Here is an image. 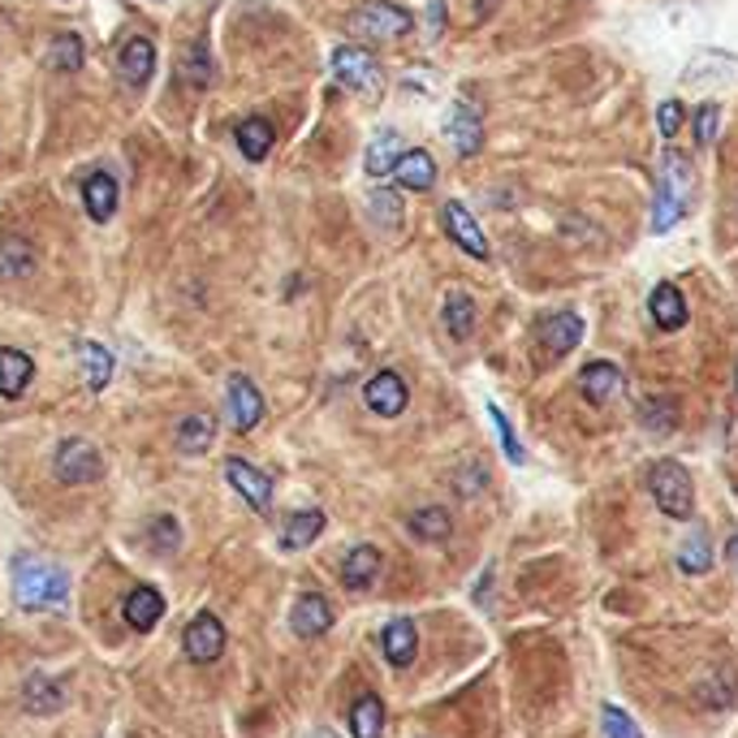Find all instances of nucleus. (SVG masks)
<instances>
[{
  "instance_id": "nucleus-1",
  "label": "nucleus",
  "mask_w": 738,
  "mask_h": 738,
  "mask_svg": "<svg viewBox=\"0 0 738 738\" xmlns=\"http://www.w3.org/2000/svg\"><path fill=\"white\" fill-rule=\"evenodd\" d=\"M13 600L31 613L35 609H66L70 604V575L48 557L22 553L13 562Z\"/></svg>"
},
{
  "instance_id": "nucleus-2",
  "label": "nucleus",
  "mask_w": 738,
  "mask_h": 738,
  "mask_svg": "<svg viewBox=\"0 0 738 738\" xmlns=\"http://www.w3.org/2000/svg\"><path fill=\"white\" fill-rule=\"evenodd\" d=\"M691 195H695V164H691V155H682V151H665L653 229L665 233V229H673V224L682 221V217H687V208H691Z\"/></svg>"
},
{
  "instance_id": "nucleus-3",
  "label": "nucleus",
  "mask_w": 738,
  "mask_h": 738,
  "mask_svg": "<svg viewBox=\"0 0 738 738\" xmlns=\"http://www.w3.org/2000/svg\"><path fill=\"white\" fill-rule=\"evenodd\" d=\"M648 493L661 506V515L669 518H691V510H695V484H691L682 462H669V458L657 462L648 471Z\"/></svg>"
},
{
  "instance_id": "nucleus-4",
  "label": "nucleus",
  "mask_w": 738,
  "mask_h": 738,
  "mask_svg": "<svg viewBox=\"0 0 738 738\" xmlns=\"http://www.w3.org/2000/svg\"><path fill=\"white\" fill-rule=\"evenodd\" d=\"M346 26H350V35H359V39H397V35H406V31L415 26V18H411V9H402V4L368 0L364 9L350 13Z\"/></svg>"
},
{
  "instance_id": "nucleus-5",
  "label": "nucleus",
  "mask_w": 738,
  "mask_h": 738,
  "mask_svg": "<svg viewBox=\"0 0 738 738\" xmlns=\"http://www.w3.org/2000/svg\"><path fill=\"white\" fill-rule=\"evenodd\" d=\"M53 471L61 484H95L104 475V458L91 441H61L57 445V458H53Z\"/></svg>"
},
{
  "instance_id": "nucleus-6",
  "label": "nucleus",
  "mask_w": 738,
  "mask_h": 738,
  "mask_svg": "<svg viewBox=\"0 0 738 738\" xmlns=\"http://www.w3.org/2000/svg\"><path fill=\"white\" fill-rule=\"evenodd\" d=\"M333 78L342 87H350V91H364V95L380 91V66H376V57H371L368 48H359V44H342L333 53Z\"/></svg>"
},
{
  "instance_id": "nucleus-7",
  "label": "nucleus",
  "mask_w": 738,
  "mask_h": 738,
  "mask_svg": "<svg viewBox=\"0 0 738 738\" xmlns=\"http://www.w3.org/2000/svg\"><path fill=\"white\" fill-rule=\"evenodd\" d=\"M535 337L544 346V359H566L584 342V320L575 311H553L535 324Z\"/></svg>"
},
{
  "instance_id": "nucleus-8",
  "label": "nucleus",
  "mask_w": 738,
  "mask_h": 738,
  "mask_svg": "<svg viewBox=\"0 0 738 738\" xmlns=\"http://www.w3.org/2000/svg\"><path fill=\"white\" fill-rule=\"evenodd\" d=\"M224 480L233 484V493H238L255 515H268V506H273V480H268L260 466H251V462H242V458H229V462H224Z\"/></svg>"
},
{
  "instance_id": "nucleus-9",
  "label": "nucleus",
  "mask_w": 738,
  "mask_h": 738,
  "mask_svg": "<svg viewBox=\"0 0 738 738\" xmlns=\"http://www.w3.org/2000/svg\"><path fill=\"white\" fill-rule=\"evenodd\" d=\"M182 644H186V657L195 665H212L217 657L224 653V626L217 613H195V622L186 626V635H182Z\"/></svg>"
},
{
  "instance_id": "nucleus-10",
  "label": "nucleus",
  "mask_w": 738,
  "mask_h": 738,
  "mask_svg": "<svg viewBox=\"0 0 738 738\" xmlns=\"http://www.w3.org/2000/svg\"><path fill=\"white\" fill-rule=\"evenodd\" d=\"M364 402H368L371 415L397 419L406 411V402H411V389H406V380L397 371H376L368 380V389H364Z\"/></svg>"
},
{
  "instance_id": "nucleus-11",
  "label": "nucleus",
  "mask_w": 738,
  "mask_h": 738,
  "mask_svg": "<svg viewBox=\"0 0 738 738\" xmlns=\"http://www.w3.org/2000/svg\"><path fill=\"white\" fill-rule=\"evenodd\" d=\"M224 406H229V424H233L238 433H251V428H260V419H264V397H260V389H255L246 376H229Z\"/></svg>"
},
{
  "instance_id": "nucleus-12",
  "label": "nucleus",
  "mask_w": 738,
  "mask_h": 738,
  "mask_svg": "<svg viewBox=\"0 0 738 738\" xmlns=\"http://www.w3.org/2000/svg\"><path fill=\"white\" fill-rule=\"evenodd\" d=\"M445 139H449V148L458 151V155H475V151L484 148V122H480V113H475L466 100H458V104L449 108V117H445Z\"/></svg>"
},
{
  "instance_id": "nucleus-13",
  "label": "nucleus",
  "mask_w": 738,
  "mask_h": 738,
  "mask_svg": "<svg viewBox=\"0 0 738 738\" xmlns=\"http://www.w3.org/2000/svg\"><path fill=\"white\" fill-rule=\"evenodd\" d=\"M445 229H449V238L466 251V255H475V260H488V238H484V229L475 224V217L466 212V204H458V199H449L445 204Z\"/></svg>"
},
{
  "instance_id": "nucleus-14",
  "label": "nucleus",
  "mask_w": 738,
  "mask_h": 738,
  "mask_svg": "<svg viewBox=\"0 0 738 738\" xmlns=\"http://www.w3.org/2000/svg\"><path fill=\"white\" fill-rule=\"evenodd\" d=\"M290 626H295L298 639H320V635H328V626H333V604H328L324 596H315V591L298 596V604L290 609Z\"/></svg>"
},
{
  "instance_id": "nucleus-15",
  "label": "nucleus",
  "mask_w": 738,
  "mask_h": 738,
  "mask_svg": "<svg viewBox=\"0 0 738 738\" xmlns=\"http://www.w3.org/2000/svg\"><path fill=\"white\" fill-rule=\"evenodd\" d=\"M117 70H122V82H126V87H143V82H148L151 70H155V44H151L148 35H135V39L122 44Z\"/></svg>"
},
{
  "instance_id": "nucleus-16",
  "label": "nucleus",
  "mask_w": 738,
  "mask_h": 738,
  "mask_svg": "<svg viewBox=\"0 0 738 738\" xmlns=\"http://www.w3.org/2000/svg\"><path fill=\"white\" fill-rule=\"evenodd\" d=\"M380 648H384V657L393 669H406V665L415 661V653H419V631H415V622L411 618H393L384 631H380Z\"/></svg>"
},
{
  "instance_id": "nucleus-17",
  "label": "nucleus",
  "mask_w": 738,
  "mask_h": 738,
  "mask_svg": "<svg viewBox=\"0 0 738 738\" xmlns=\"http://www.w3.org/2000/svg\"><path fill=\"white\" fill-rule=\"evenodd\" d=\"M22 708H26V713H39V717L61 713V708H66V691H61V682H57V678H48V673H31V678L22 682Z\"/></svg>"
},
{
  "instance_id": "nucleus-18",
  "label": "nucleus",
  "mask_w": 738,
  "mask_h": 738,
  "mask_svg": "<svg viewBox=\"0 0 738 738\" xmlns=\"http://www.w3.org/2000/svg\"><path fill=\"white\" fill-rule=\"evenodd\" d=\"M579 393L588 397L591 406L613 402V397L622 393V371H618V364H604V359L588 364V368L579 371Z\"/></svg>"
},
{
  "instance_id": "nucleus-19",
  "label": "nucleus",
  "mask_w": 738,
  "mask_h": 738,
  "mask_svg": "<svg viewBox=\"0 0 738 738\" xmlns=\"http://www.w3.org/2000/svg\"><path fill=\"white\" fill-rule=\"evenodd\" d=\"M393 177H397V186H406V191H433L437 186V160L428 155L424 148L415 151H402L397 155V164H393Z\"/></svg>"
},
{
  "instance_id": "nucleus-20",
  "label": "nucleus",
  "mask_w": 738,
  "mask_h": 738,
  "mask_svg": "<svg viewBox=\"0 0 738 738\" xmlns=\"http://www.w3.org/2000/svg\"><path fill=\"white\" fill-rule=\"evenodd\" d=\"M648 311H653V324H657L661 333H678V328L687 324V298H682V290H678L673 281H661V286L653 290Z\"/></svg>"
},
{
  "instance_id": "nucleus-21",
  "label": "nucleus",
  "mask_w": 738,
  "mask_h": 738,
  "mask_svg": "<svg viewBox=\"0 0 738 738\" xmlns=\"http://www.w3.org/2000/svg\"><path fill=\"white\" fill-rule=\"evenodd\" d=\"M376 579H380V549L355 544V549L346 553V562H342V584H346V591H368Z\"/></svg>"
},
{
  "instance_id": "nucleus-22",
  "label": "nucleus",
  "mask_w": 738,
  "mask_h": 738,
  "mask_svg": "<svg viewBox=\"0 0 738 738\" xmlns=\"http://www.w3.org/2000/svg\"><path fill=\"white\" fill-rule=\"evenodd\" d=\"M82 208H87V217L91 221H108L113 212H117V177L113 173H91L87 182H82Z\"/></svg>"
},
{
  "instance_id": "nucleus-23",
  "label": "nucleus",
  "mask_w": 738,
  "mask_h": 738,
  "mask_svg": "<svg viewBox=\"0 0 738 738\" xmlns=\"http://www.w3.org/2000/svg\"><path fill=\"white\" fill-rule=\"evenodd\" d=\"M35 380V364H31V355L26 350H13V346H4L0 350V397H22L26 393V384Z\"/></svg>"
},
{
  "instance_id": "nucleus-24",
  "label": "nucleus",
  "mask_w": 738,
  "mask_h": 738,
  "mask_svg": "<svg viewBox=\"0 0 738 738\" xmlns=\"http://www.w3.org/2000/svg\"><path fill=\"white\" fill-rule=\"evenodd\" d=\"M122 613H126V622H130L135 631H151V626L164 618V596L155 588H148V584H139V588L126 596Z\"/></svg>"
},
{
  "instance_id": "nucleus-25",
  "label": "nucleus",
  "mask_w": 738,
  "mask_h": 738,
  "mask_svg": "<svg viewBox=\"0 0 738 738\" xmlns=\"http://www.w3.org/2000/svg\"><path fill=\"white\" fill-rule=\"evenodd\" d=\"M78 364H82V380H87L91 393H104V389H108V380H113V355H108V346H100V342H78Z\"/></svg>"
},
{
  "instance_id": "nucleus-26",
  "label": "nucleus",
  "mask_w": 738,
  "mask_h": 738,
  "mask_svg": "<svg viewBox=\"0 0 738 738\" xmlns=\"http://www.w3.org/2000/svg\"><path fill=\"white\" fill-rule=\"evenodd\" d=\"M233 139H238V151L251 160V164H260L273 143H277V130H273V122H264V117H246L238 130H233Z\"/></svg>"
},
{
  "instance_id": "nucleus-27",
  "label": "nucleus",
  "mask_w": 738,
  "mask_h": 738,
  "mask_svg": "<svg viewBox=\"0 0 738 738\" xmlns=\"http://www.w3.org/2000/svg\"><path fill=\"white\" fill-rule=\"evenodd\" d=\"M31 268H35V246L26 238H18V233L0 238V277L4 281H22V277H31Z\"/></svg>"
},
{
  "instance_id": "nucleus-28",
  "label": "nucleus",
  "mask_w": 738,
  "mask_h": 738,
  "mask_svg": "<svg viewBox=\"0 0 738 738\" xmlns=\"http://www.w3.org/2000/svg\"><path fill=\"white\" fill-rule=\"evenodd\" d=\"M212 441H217L212 415H186V419L177 424V433H173V445H177L182 453H208Z\"/></svg>"
},
{
  "instance_id": "nucleus-29",
  "label": "nucleus",
  "mask_w": 738,
  "mask_h": 738,
  "mask_svg": "<svg viewBox=\"0 0 738 738\" xmlns=\"http://www.w3.org/2000/svg\"><path fill=\"white\" fill-rule=\"evenodd\" d=\"M397 155H402V135H397V130H380V135L368 143L364 169H368L371 177H389L393 164H397Z\"/></svg>"
},
{
  "instance_id": "nucleus-30",
  "label": "nucleus",
  "mask_w": 738,
  "mask_h": 738,
  "mask_svg": "<svg viewBox=\"0 0 738 738\" xmlns=\"http://www.w3.org/2000/svg\"><path fill=\"white\" fill-rule=\"evenodd\" d=\"M445 328H449L453 342L471 337V328H475V302H471L466 290H449L445 295Z\"/></svg>"
},
{
  "instance_id": "nucleus-31",
  "label": "nucleus",
  "mask_w": 738,
  "mask_h": 738,
  "mask_svg": "<svg viewBox=\"0 0 738 738\" xmlns=\"http://www.w3.org/2000/svg\"><path fill=\"white\" fill-rule=\"evenodd\" d=\"M350 735L355 738H380L384 735V704L380 695H359L355 708H350Z\"/></svg>"
},
{
  "instance_id": "nucleus-32",
  "label": "nucleus",
  "mask_w": 738,
  "mask_h": 738,
  "mask_svg": "<svg viewBox=\"0 0 738 738\" xmlns=\"http://www.w3.org/2000/svg\"><path fill=\"white\" fill-rule=\"evenodd\" d=\"M320 531H324V515H320V510H295V515L286 518L281 544H286V549H307V544L320 540Z\"/></svg>"
},
{
  "instance_id": "nucleus-33",
  "label": "nucleus",
  "mask_w": 738,
  "mask_h": 738,
  "mask_svg": "<svg viewBox=\"0 0 738 738\" xmlns=\"http://www.w3.org/2000/svg\"><path fill=\"white\" fill-rule=\"evenodd\" d=\"M678 566H682V575H704V570L713 566V544H708V535H704V531H691V535L682 540V549H678Z\"/></svg>"
},
{
  "instance_id": "nucleus-34",
  "label": "nucleus",
  "mask_w": 738,
  "mask_h": 738,
  "mask_svg": "<svg viewBox=\"0 0 738 738\" xmlns=\"http://www.w3.org/2000/svg\"><path fill=\"white\" fill-rule=\"evenodd\" d=\"M182 82H186L191 91H204V87L212 82V57H208V44H204V39L191 44V53H186V61H182Z\"/></svg>"
},
{
  "instance_id": "nucleus-35",
  "label": "nucleus",
  "mask_w": 738,
  "mask_h": 738,
  "mask_svg": "<svg viewBox=\"0 0 738 738\" xmlns=\"http://www.w3.org/2000/svg\"><path fill=\"white\" fill-rule=\"evenodd\" d=\"M411 531H415L419 540H449L453 518H449V510H441V506H424V510L411 515Z\"/></svg>"
},
{
  "instance_id": "nucleus-36",
  "label": "nucleus",
  "mask_w": 738,
  "mask_h": 738,
  "mask_svg": "<svg viewBox=\"0 0 738 738\" xmlns=\"http://www.w3.org/2000/svg\"><path fill=\"white\" fill-rule=\"evenodd\" d=\"M48 70H57V74L82 70V39H78V35H57V39H53V48H48Z\"/></svg>"
},
{
  "instance_id": "nucleus-37",
  "label": "nucleus",
  "mask_w": 738,
  "mask_h": 738,
  "mask_svg": "<svg viewBox=\"0 0 738 738\" xmlns=\"http://www.w3.org/2000/svg\"><path fill=\"white\" fill-rule=\"evenodd\" d=\"M148 540H151V549H155L160 557H169V553H177V544H182V527H177V518H169V515L151 518Z\"/></svg>"
},
{
  "instance_id": "nucleus-38",
  "label": "nucleus",
  "mask_w": 738,
  "mask_h": 738,
  "mask_svg": "<svg viewBox=\"0 0 738 738\" xmlns=\"http://www.w3.org/2000/svg\"><path fill=\"white\" fill-rule=\"evenodd\" d=\"M644 424H648L653 433H669V428L678 424V402H673V397H653V402H644Z\"/></svg>"
},
{
  "instance_id": "nucleus-39",
  "label": "nucleus",
  "mask_w": 738,
  "mask_h": 738,
  "mask_svg": "<svg viewBox=\"0 0 738 738\" xmlns=\"http://www.w3.org/2000/svg\"><path fill=\"white\" fill-rule=\"evenodd\" d=\"M600 726H604V738H644L639 726L626 717V708H618V704H604V708H600Z\"/></svg>"
},
{
  "instance_id": "nucleus-40",
  "label": "nucleus",
  "mask_w": 738,
  "mask_h": 738,
  "mask_svg": "<svg viewBox=\"0 0 738 738\" xmlns=\"http://www.w3.org/2000/svg\"><path fill=\"white\" fill-rule=\"evenodd\" d=\"M368 208L384 229H397V224H402V199H397L393 191H376L368 199Z\"/></svg>"
},
{
  "instance_id": "nucleus-41",
  "label": "nucleus",
  "mask_w": 738,
  "mask_h": 738,
  "mask_svg": "<svg viewBox=\"0 0 738 738\" xmlns=\"http://www.w3.org/2000/svg\"><path fill=\"white\" fill-rule=\"evenodd\" d=\"M488 415H493V428H497V437H501V449H506V458H510L515 466H522V462H527V453H522V445H518L515 428H510V419L501 415V406H488Z\"/></svg>"
},
{
  "instance_id": "nucleus-42",
  "label": "nucleus",
  "mask_w": 738,
  "mask_h": 738,
  "mask_svg": "<svg viewBox=\"0 0 738 738\" xmlns=\"http://www.w3.org/2000/svg\"><path fill=\"white\" fill-rule=\"evenodd\" d=\"M682 122H687V108L678 104V100H665L661 108H657V126H661L665 139H678V130H682Z\"/></svg>"
},
{
  "instance_id": "nucleus-43",
  "label": "nucleus",
  "mask_w": 738,
  "mask_h": 738,
  "mask_svg": "<svg viewBox=\"0 0 738 738\" xmlns=\"http://www.w3.org/2000/svg\"><path fill=\"white\" fill-rule=\"evenodd\" d=\"M717 122H722V104H700V113H695V139L713 143L717 139Z\"/></svg>"
},
{
  "instance_id": "nucleus-44",
  "label": "nucleus",
  "mask_w": 738,
  "mask_h": 738,
  "mask_svg": "<svg viewBox=\"0 0 738 738\" xmlns=\"http://www.w3.org/2000/svg\"><path fill=\"white\" fill-rule=\"evenodd\" d=\"M726 557H730V570L738 575V535H730V549H726Z\"/></svg>"
},
{
  "instance_id": "nucleus-45",
  "label": "nucleus",
  "mask_w": 738,
  "mask_h": 738,
  "mask_svg": "<svg viewBox=\"0 0 738 738\" xmlns=\"http://www.w3.org/2000/svg\"><path fill=\"white\" fill-rule=\"evenodd\" d=\"M311 738H337V735H333V730H315Z\"/></svg>"
}]
</instances>
